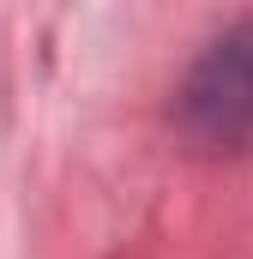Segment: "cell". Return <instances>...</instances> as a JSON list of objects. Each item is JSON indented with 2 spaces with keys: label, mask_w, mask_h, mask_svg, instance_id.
<instances>
[{
  "label": "cell",
  "mask_w": 253,
  "mask_h": 259,
  "mask_svg": "<svg viewBox=\"0 0 253 259\" xmlns=\"http://www.w3.org/2000/svg\"><path fill=\"white\" fill-rule=\"evenodd\" d=\"M175 133L193 151L247 157L253 151V18L223 30L175 91Z\"/></svg>",
  "instance_id": "1"
}]
</instances>
